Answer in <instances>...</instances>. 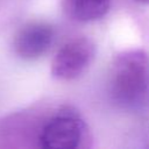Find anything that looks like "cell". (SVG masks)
<instances>
[{
    "label": "cell",
    "instance_id": "277c9868",
    "mask_svg": "<svg viewBox=\"0 0 149 149\" xmlns=\"http://www.w3.org/2000/svg\"><path fill=\"white\" fill-rule=\"evenodd\" d=\"M54 40L55 30L50 24L33 22L21 28L16 34L14 51L22 59H37L50 49Z\"/></svg>",
    "mask_w": 149,
    "mask_h": 149
},
{
    "label": "cell",
    "instance_id": "6da1fadb",
    "mask_svg": "<svg viewBox=\"0 0 149 149\" xmlns=\"http://www.w3.org/2000/svg\"><path fill=\"white\" fill-rule=\"evenodd\" d=\"M107 84L116 102H137L149 90V54L142 49L120 52L112 62Z\"/></svg>",
    "mask_w": 149,
    "mask_h": 149
},
{
    "label": "cell",
    "instance_id": "3957f363",
    "mask_svg": "<svg viewBox=\"0 0 149 149\" xmlns=\"http://www.w3.org/2000/svg\"><path fill=\"white\" fill-rule=\"evenodd\" d=\"M86 133V125L80 118L70 113H59L43 125L38 134V143L42 148L73 149L80 147Z\"/></svg>",
    "mask_w": 149,
    "mask_h": 149
},
{
    "label": "cell",
    "instance_id": "5b68a950",
    "mask_svg": "<svg viewBox=\"0 0 149 149\" xmlns=\"http://www.w3.org/2000/svg\"><path fill=\"white\" fill-rule=\"evenodd\" d=\"M64 13L73 21L91 22L104 17L111 7V0H62Z\"/></svg>",
    "mask_w": 149,
    "mask_h": 149
},
{
    "label": "cell",
    "instance_id": "7a4b0ae2",
    "mask_svg": "<svg viewBox=\"0 0 149 149\" xmlns=\"http://www.w3.org/2000/svg\"><path fill=\"white\" fill-rule=\"evenodd\" d=\"M95 57V44L87 37L66 42L52 58L51 74L59 80H72L83 74Z\"/></svg>",
    "mask_w": 149,
    "mask_h": 149
},
{
    "label": "cell",
    "instance_id": "8992f818",
    "mask_svg": "<svg viewBox=\"0 0 149 149\" xmlns=\"http://www.w3.org/2000/svg\"><path fill=\"white\" fill-rule=\"evenodd\" d=\"M140 3H144V5H149V0H136Z\"/></svg>",
    "mask_w": 149,
    "mask_h": 149
}]
</instances>
